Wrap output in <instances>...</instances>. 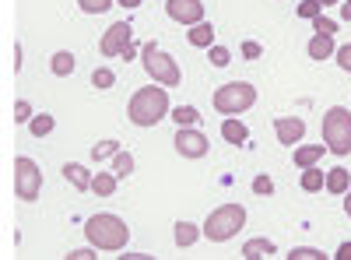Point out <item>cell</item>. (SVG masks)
<instances>
[{"mask_svg":"<svg viewBox=\"0 0 351 260\" xmlns=\"http://www.w3.org/2000/svg\"><path fill=\"white\" fill-rule=\"evenodd\" d=\"M274 130H278V141L281 144H299L302 137H306V120L302 117H281L278 123H274Z\"/></svg>","mask_w":351,"mask_h":260,"instance_id":"8fae6325","label":"cell"},{"mask_svg":"<svg viewBox=\"0 0 351 260\" xmlns=\"http://www.w3.org/2000/svg\"><path fill=\"white\" fill-rule=\"evenodd\" d=\"M130 43H134V28H130L127 21H112V25L106 28L99 49H102V56H123V49H127Z\"/></svg>","mask_w":351,"mask_h":260,"instance_id":"ba28073f","label":"cell"},{"mask_svg":"<svg viewBox=\"0 0 351 260\" xmlns=\"http://www.w3.org/2000/svg\"><path fill=\"white\" fill-rule=\"evenodd\" d=\"M324 187H327L330 193L344 197V193H348V187H351V176H348V169H341V165H337V169H330V172H327V183H324Z\"/></svg>","mask_w":351,"mask_h":260,"instance_id":"ffe728a7","label":"cell"},{"mask_svg":"<svg viewBox=\"0 0 351 260\" xmlns=\"http://www.w3.org/2000/svg\"><path fill=\"white\" fill-rule=\"evenodd\" d=\"M127 117H130L134 127H155L165 117H172L165 84H144V88H137L130 106H127Z\"/></svg>","mask_w":351,"mask_h":260,"instance_id":"6da1fadb","label":"cell"},{"mask_svg":"<svg viewBox=\"0 0 351 260\" xmlns=\"http://www.w3.org/2000/svg\"><path fill=\"white\" fill-rule=\"evenodd\" d=\"M116 152H120V141H99L95 148H92V158L102 162V158H109V155H116Z\"/></svg>","mask_w":351,"mask_h":260,"instance_id":"83f0119b","label":"cell"},{"mask_svg":"<svg viewBox=\"0 0 351 260\" xmlns=\"http://www.w3.org/2000/svg\"><path fill=\"white\" fill-rule=\"evenodd\" d=\"M253 193H256V197H271V193H274V180H271V176H256V180H253Z\"/></svg>","mask_w":351,"mask_h":260,"instance_id":"4dcf8cb0","label":"cell"},{"mask_svg":"<svg viewBox=\"0 0 351 260\" xmlns=\"http://www.w3.org/2000/svg\"><path fill=\"white\" fill-rule=\"evenodd\" d=\"M112 172H116L120 180H127L130 172H134V155H130V152H116V155H112Z\"/></svg>","mask_w":351,"mask_h":260,"instance_id":"cb8c5ba5","label":"cell"},{"mask_svg":"<svg viewBox=\"0 0 351 260\" xmlns=\"http://www.w3.org/2000/svg\"><path fill=\"white\" fill-rule=\"evenodd\" d=\"M344 211H348V218H351V187H348V193H344Z\"/></svg>","mask_w":351,"mask_h":260,"instance_id":"7bdbcfd3","label":"cell"},{"mask_svg":"<svg viewBox=\"0 0 351 260\" xmlns=\"http://www.w3.org/2000/svg\"><path fill=\"white\" fill-rule=\"evenodd\" d=\"M186 39H190V46L211 49V46H215V28H211V21H200V25H193L190 32H186Z\"/></svg>","mask_w":351,"mask_h":260,"instance_id":"ac0fdd59","label":"cell"},{"mask_svg":"<svg viewBox=\"0 0 351 260\" xmlns=\"http://www.w3.org/2000/svg\"><path fill=\"white\" fill-rule=\"evenodd\" d=\"M324 152H327V144H295V165L309 169V165H316L319 158H324Z\"/></svg>","mask_w":351,"mask_h":260,"instance_id":"2e32d148","label":"cell"},{"mask_svg":"<svg viewBox=\"0 0 351 260\" xmlns=\"http://www.w3.org/2000/svg\"><path fill=\"white\" fill-rule=\"evenodd\" d=\"M53 127H56V120L49 117V113H36V117L28 120V130H32V137H46Z\"/></svg>","mask_w":351,"mask_h":260,"instance_id":"603a6c76","label":"cell"},{"mask_svg":"<svg viewBox=\"0 0 351 260\" xmlns=\"http://www.w3.org/2000/svg\"><path fill=\"white\" fill-rule=\"evenodd\" d=\"M165 14L180 25H200L204 21V0H165Z\"/></svg>","mask_w":351,"mask_h":260,"instance_id":"30bf717a","label":"cell"},{"mask_svg":"<svg viewBox=\"0 0 351 260\" xmlns=\"http://www.w3.org/2000/svg\"><path fill=\"white\" fill-rule=\"evenodd\" d=\"M246 225V208L243 204H221L208 215L204 222V236L211 243H228L232 236H239V228Z\"/></svg>","mask_w":351,"mask_h":260,"instance_id":"3957f363","label":"cell"},{"mask_svg":"<svg viewBox=\"0 0 351 260\" xmlns=\"http://www.w3.org/2000/svg\"><path fill=\"white\" fill-rule=\"evenodd\" d=\"M260 53H263V49H260V43H253V39H250V43H243V56H246V60H260Z\"/></svg>","mask_w":351,"mask_h":260,"instance_id":"d590c367","label":"cell"},{"mask_svg":"<svg viewBox=\"0 0 351 260\" xmlns=\"http://www.w3.org/2000/svg\"><path fill=\"white\" fill-rule=\"evenodd\" d=\"M95 257H99L95 250H71L67 253V260H95Z\"/></svg>","mask_w":351,"mask_h":260,"instance_id":"8d00e7d4","label":"cell"},{"mask_svg":"<svg viewBox=\"0 0 351 260\" xmlns=\"http://www.w3.org/2000/svg\"><path fill=\"white\" fill-rule=\"evenodd\" d=\"M120 8H127V11H134V8H141V0H116Z\"/></svg>","mask_w":351,"mask_h":260,"instance_id":"ab89813d","label":"cell"},{"mask_svg":"<svg viewBox=\"0 0 351 260\" xmlns=\"http://www.w3.org/2000/svg\"><path fill=\"white\" fill-rule=\"evenodd\" d=\"M274 253H278V246H274L267 236L246 239V243H243V257H246V260H263V257H274Z\"/></svg>","mask_w":351,"mask_h":260,"instance_id":"5bb4252c","label":"cell"},{"mask_svg":"<svg viewBox=\"0 0 351 260\" xmlns=\"http://www.w3.org/2000/svg\"><path fill=\"white\" fill-rule=\"evenodd\" d=\"M337 260H351V243H341V250H337Z\"/></svg>","mask_w":351,"mask_h":260,"instance_id":"f35d334b","label":"cell"},{"mask_svg":"<svg viewBox=\"0 0 351 260\" xmlns=\"http://www.w3.org/2000/svg\"><path fill=\"white\" fill-rule=\"evenodd\" d=\"M228 60H232V53L225 46H211V64L215 67H228Z\"/></svg>","mask_w":351,"mask_h":260,"instance_id":"d6a6232c","label":"cell"},{"mask_svg":"<svg viewBox=\"0 0 351 260\" xmlns=\"http://www.w3.org/2000/svg\"><path fill=\"white\" fill-rule=\"evenodd\" d=\"M313 28H316L319 36H334V32H337V25H334L330 18H324V14H319V18H313Z\"/></svg>","mask_w":351,"mask_h":260,"instance_id":"1f68e13d","label":"cell"},{"mask_svg":"<svg viewBox=\"0 0 351 260\" xmlns=\"http://www.w3.org/2000/svg\"><path fill=\"white\" fill-rule=\"evenodd\" d=\"M200 233H204V228H197L193 222H176L172 239H176V246H180V250H186V246H193L200 239Z\"/></svg>","mask_w":351,"mask_h":260,"instance_id":"e0dca14e","label":"cell"},{"mask_svg":"<svg viewBox=\"0 0 351 260\" xmlns=\"http://www.w3.org/2000/svg\"><path fill=\"white\" fill-rule=\"evenodd\" d=\"M120 260H148V253H120Z\"/></svg>","mask_w":351,"mask_h":260,"instance_id":"b9f144b4","label":"cell"},{"mask_svg":"<svg viewBox=\"0 0 351 260\" xmlns=\"http://www.w3.org/2000/svg\"><path fill=\"white\" fill-rule=\"evenodd\" d=\"M306 53L313 56V60H327V56H334L337 53V46H334V36H313L309 43H306Z\"/></svg>","mask_w":351,"mask_h":260,"instance_id":"4fadbf2b","label":"cell"},{"mask_svg":"<svg viewBox=\"0 0 351 260\" xmlns=\"http://www.w3.org/2000/svg\"><path fill=\"white\" fill-rule=\"evenodd\" d=\"M324 144L337 158L351 155V113L344 106H334L324 113Z\"/></svg>","mask_w":351,"mask_h":260,"instance_id":"277c9868","label":"cell"},{"mask_svg":"<svg viewBox=\"0 0 351 260\" xmlns=\"http://www.w3.org/2000/svg\"><path fill=\"white\" fill-rule=\"evenodd\" d=\"M84 236L95 250H123L130 243V228L120 215H92L84 225Z\"/></svg>","mask_w":351,"mask_h":260,"instance_id":"7a4b0ae2","label":"cell"},{"mask_svg":"<svg viewBox=\"0 0 351 260\" xmlns=\"http://www.w3.org/2000/svg\"><path fill=\"white\" fill-rule=\"evenodd\" d=\"M341 21L351 25V0H341Z\"/></svg>","mask_w":351,"mask_h":260,"instance_id":"74e56055","label":"cell"},{"mask_svg":"<svg viewBox=\"0 0 351 260\" xmlns=\"http://www.w3.org/2000/svg\"><path fill=\"white\" fill-rule=\"evenodd\" d=\"M334 60L341 64V71H348V74H351V43H348V46H341V49L334 53Z\"/></svg>","mask_w":351,"mask_h":260,"instance_id":"e575fe53","label":"cell"},{"mask_svg":"<svg viewBox=\"0 0 351 260\" xmlns=\"http://www.w3.org/2000/svg\"><path fill=\"white\" fill-rule=\"evenodd\" d=\"M74 67H77V60H74L71 49H56V53L49 56V71H53L56 78H71Z\"/></svg>","mask_w":351,"mask_h":260,"instance_id":"9a60e30c","label":"cell"},{"mask_svg":"<svg viewBox=\"0 0 351 260\" xmlns=\"http://www.w3.org/2000/svg\"><path fill=\"white\" fill-rule=\"evenodd\" d=\"M319 4H324V8H330V4H341V0H319Z\"/></svg>","mask_w":351,"mask_h":260,"instance_id":"ee69618b","label":"cell"},{"mask_svg":"<svg viewBox=\"0 0 351 260\" xmlns=\"http://www.w3.org/2000/svg\"><path fill=\"white\" fill-rule=\"evenodd\" d=\"M302 190L306 193H316V190H324V183H327V172L324 169H316V165H309V169H302Z\"/></svg>","mask_w":351,"mask_h":260,"instance_id":"44dd1931","label":"cell"},{"mask_svg":"<svg viewBox=\"0 0 351 260\" xmlns=\"http://www.w3.org/2000/svg\"><path fill=\"white\" fill-rule=\"evenodd\" d=\"M288 260H324V250H316V246H295L288 253Z\"/></svg>","mask_w":351,"mask_h":260,"instance_id":"f1b7e54d","label":"cell"},{"mask_svg":"<svg viewBox=\"0 0 351 260\" xmlns=\"http://www.w3.org/2000/svg\"><path fill=\"white\" fill-rule=\"evenodd\" d=\"M18 71H21V46L14 43V74H18Z\"/></svg>","mask_w":351,"mask_h":260,"instance_id":"60d3db41","label":"cell"},{"mask_svg":"<svg viewBox=\"0 0 351 260\" xmlns=\"http://www.w3.org/2000/svg\"><path fill=\"white\" fill-rule=\"evenodd\" d=\"M253 102H256V88L250 81H228L215 92V109L225 113V117H236V113L253 109Z\"/></svg>","mask_w":351,"mask_h":260,"instance_id":"8992f818","label":"cell"},{"mask_svg":"<svg viewBox=\"0 0 351 260\" xmlns=\"http://www.w3.org/2000/svg\"><path fill=\"white\" fill-rule=\"evenodd\" d=\"M172 141H176V152H180L183 158H204L208 155V137H204L200 130H193V127H180Z\"/></svg>","mask_w":351,"mask_h":260,"instance_id":"9c48e42d","label":"cell"},{"mask_svg":"<svg viewBox=\"0 0 351 260\" xmlns=\"http://www.w3.org/2000/svg\"><path fill=\"white\" fill-rule=\"evenodd\" d=\"M172 120H176V127H193L200 120V113L193 106H176L172 109Z\"/></svg>","mask_w":351,"mask_h":260,"instance_id":"d4e9b609","label":"cell"},{"mask_svg":"<svg viewBox=\"0 0 351 260\" xmlns=\"http://www.w3.org/2000/svg\"><path fill=\"white\" fill-rule=\"evenodd\" d=\"M32 117H36V113H32V102L18 99V102H14V123H28Z\"/></svg>","mask_w":351,"mask_h":260,"instance_id":"f546056e","label":"cell"},{"mask_svg":"<svg viewBox=\"0 0 351 260\" xmlns=\"http://www.w3.org/2000/svg\"><path fill=\"white\" fill-rule=\"evenodd\" d=\"M64 180H67L74 190H92V172H88L81 162H67V165H64Z\"/></svg>","mask_w":351,"mask_h":260,"instance_id":"7c38bea8","label":"cell"},{"mask_svg":"<svg viewBox=\"0 0 351 260\" xmlns=\"http://www.w3.org/2000/svg\"><path fill=\"white\" fill-rule=\"evenodd\" d=\"M116 183H120V176H116V172H99V176H92V190H95L99 197H112Z\"/></svg>","mask_w":351,"mask_h":260,"instance_id":"7402d4cb","label":"cell"},{"mask_svg":"<svg viewBox=\"0 0 351 260\" xmlns=\"http://www.w3.org/2000/svg\"><path fill=\"white\" fill-rule=\"evenodd\" d=\"M39 193H43V169L28 155L14 158V197L25 200V204H32Z\"/></svg>","mask_w":351,"mask_h":260,"instance_id":"52a82bcc","label":"cell"},{"mask_svg":"<svg viewBox=\"0 0 351 260\" xmlns=\"http://www.w3.org/2000/svg\"><path fill=\"white\" fill-rule=\"evenodd\" d=\"M221 137H225L228 144H243V141L250 137V130H246V123H243V120H236V117H228V120L221 123Z\"/></svg>","mask_w":351,"mask_h":260,"instance_id":"d6986e66","label":"cell"},{"mask_svg":"<svg viewBox=\"0 0 351 260\" xmlns=\"http://www.w3.org/2000/svg\"><path fill=\"white\" fill-rule=\"evenodd\" d=\"M112 4H116V0H77V8H81L84 14H106Z\"/></svg>","mask_w":351,"mask_h":260,"instance_id":"4316f807","label":"cell"},{"mask_svg":"<svg viewBox=\"0 0 351 260\" xmlns=\"http://www.w3.org/2000/svg\"><path fill=\"white\" fill-rule=\"evenodd\" d=\"M144 56H141V64H144V71H148V78L155 81V84H165V88H176V84L183 81V71H180V64H176V56H169V53H162L155 43H148L141 49Z\"/></svg>","mask_w":351,"mask_h":260,"instance_id":"5b68a950","label":"cell"},{"mask_svg":"<svg viewBox=\"0 0 351 260\" xmlns=\"http://www.w3.org/2000/svg\"><path fill=\"white\" fill-rule=\"evenodd\" d=\"M92 84H95L99 92H109L112 84H116V74H112L109 67H95V71H92Z\"/></svg>","mask_w":351,"mask_h":260,"instance_id":"484cf974","label":"cell"},{"mask_svg":"<svg viewBox=\"0 0 351 260\" xmlns=\"http://www.w3.org/2000/svg\"><path fill=\"white\" fill-rule=\"evenodd\" d=\"M319 8H324L319 0H302V4H299V18H319Z\"/></svg>","mask_w":351,"mask_h":260,"instance_id":"836d02e7","label":"cell"}]
</instances>
